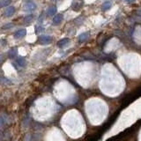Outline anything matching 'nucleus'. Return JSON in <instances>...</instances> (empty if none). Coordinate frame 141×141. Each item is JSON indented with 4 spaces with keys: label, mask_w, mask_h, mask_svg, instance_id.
I'll return each instance as SVG.
<instances>
[{
    "label": "nucleus",
    "mask_w": 141,
    "mask_h": 141,
    "mask_svg": "<svg viewBox=\"0 0 141 141\" xmlns=\"http://www.w3.org/2000/svg\"><path fill=\"white\" fill-rule=\"evenodd\" d=\"M84 6V1L83 0H74L72 4V9L75 12H79Z\"/></svg>",
    "instance_id": "obj_1"
},
{
    "label": "nucleus",
    "mask_w": 141,
    "mask_h": 141,
    "mask_svg": "<svg viewBox=\"0 0 141 141\" xmlns=\"http://www.w3.org/2000/svg\"><path fill=\"white\" fill-rule=\"evenodd\" d=\"M38 40L41 44H49L52 42V37L49 35H41Z\"/></svg>",
    "instance_id": "obj_2"
},
{
    "label": "nucleus",
    "mask_w": 141,
    "mask_h": 141,
    "mask_svg": "<svg viewBox=\"0 0 141 141\" xmlns=\"http://www.w3.org/2000/svg\"><path fill=\"white\" fill-rule=\"evenodd\" d=\"M26 34H27V30L25 28H21V29L17 30V31L14 33L13 37L15 39H21L26 36Z\"/></svg>",
    "instance_id": "obj_3"
},
{
    "label": "nucleus",
    "mask_w": 141,
    "mask_h": 141,
    "mask_svg": "<svg viewBox=\"0 0 141 141\" xmlns=\"http://www.w3.org/2000/svg\"><path fill=\"white\" fill-rule=\"evenodd\" d=\"M35 9H36V4L32 1H28L26 4H25V10L28 12H34Z\"/></svg>",
    "instance_id": "obj_4"
},
{
    "label": "nucleus",
    "mask_w": 141,
    "mask_h": 141,
    "mask_svg": "<svg viewBox=\"0 0 141 141\" xmlns=\"http://www.w3.org/2000/svg\"><path fill=\"white\" fill-rule=\"evenodd\" d=\"M63 19H64V16H63V14L58 13V14L55 15V17L53 18L52 24L54 25V26H57V25H59L63 21Z\"/></svg>",
    "instance_id": "obj_5"
},
{
    "label": "nucleus",
    "mask_w": 141,
    "mask_h": 141,
    "mask_svg": "<svg viewBox=\"0 0 141 141\" xmlns=\"http://www.w3.org/2000/svg\"><path fill=\"white\" fill-rule=\"evenodd\" d=\"M15 12V7L14 6H8L6 10L4 11V14L6 17H12Z\"/></svg>",
    "instance_id": "obj_6"
},
{
    "label": "nucleus",
    "mask_w": 141,
    "mask_h": 141,
    "mask_svg": "<svg viewBox=\"0 0 141 141\" xmlns=\"http://www.w3.org/2000/svg\"><path fill=\"white\" fill-rule=\"evenodd\" d=\"M70 43V39L69 38H63L60 41L57 42V46L59 48H64L65 46H67L68 44Z\"/></svg>",
    "instance_id": "obj_7"
},
{
    "label": "nucleus",
    "mask_w": 141,
    "mask_h": 141,
    "mask_svg": "<svg viewBox=\"0 0 141 141\" xmlns=\"http://www.w3.org/2000/svg\"><path fill=\"white\" fill-rule=\"evenodd\" d=\"M18 54V49L17 48H12L8 51L7 55H8V57L9 58H14L15 57L17 56Z\"/></svg>",
    "instance_id": "obj_8"
},
{
    "label": "nucleus",
    "mask_w": 141,
    "mask_h": 141,
    "mask_svg": "<svg viewBox=\"0 0 141 141\" xmlns=\"http://www.w3.org/2000/svg\"><path fill=\"white\" fill-rule=\"evenodd\" d=\"M16 63L18 64V65L21 67H24L25 65L27 64V61H26V58L24 57H18L17 60H16Z\"/></svg>",
    "instance_id": "obj_9"
},
{
    "label": "nucleus",
    "mask_w": 141,
    "mask_h": 141,
    "mask_svg": "<svg viewBox=\"0 0 141 141\" xmlns=\"http://www.w3.org/2000/svg\"><path fill=\"white\" fill-rule=\"evenodd\" d=\"M88 37H89V33H87V32L82 33V34H79V42H84L88 39Z\"/></svg>",
    "instance_id": "obj_10"
},
{
    "label": "nucleus",
    "mask_w": 141,
    "mask_h": 141,
    "mask_svg": "<svg viewBox=\"0 0 141 141\" xmlns=\"http://www.w3.org/2000/svg\"><path fill=\"white\" fill-rule=\"evenodd\" d=\"M57 7L56 6H51L49 7V10L47 12V14L49 17H51V16H54V15H57Z\"/></svg>",
    "instance_id": "obj_11"
},
{
    "label": "nucleus",
    "mask_w": 141,
    "mask_h": 141,
    "mask_svg": "<svg viewBox=\"0 0 141 141\" xmlns=\"http://www.w3.org/2000/svg\"><path fill=\"white\" fill-rule=\"evenodd\" d=\"M112 6V4L110 1H106L104 2V3L102 4V10L103 11H107V10H109L110 8H111Z\"/></svg>",
    "instance_id": "obj_12"
},
{
    "label": "nucleus",
    "mask_w": 141,
    "mask_h": 141,
    "mask_svg": "<svg viewBox=\"0 0 141 141\" xmlns=\"http://www.w3.org/2000/svg\"><path fill=\"white\" fill-rule=\"evenodd\" d=\"M34 14H28V15H27L26 17L24 18V22L25 23H27V24H28V23H31V22L33 21V19H34Z\"/></svg>",
    "instance_id": "obj_13"
},
{
    "label": "nucleus",
    "mask_w": 141,
    "mask_h": 141,
    "mask_svg": "<svg viewBox=\"0 0 141 141\" xmlns=\"http://www.w3.org/2000/svg\"><path fill=\"white\" fill-rule=\"evenodd\" d=\"M0 84L2 85H11L12 84V81L10 80L9 79H6L4 77H0Z\"/></svg>",
    "instance_id": "obj_14"
},
{
    "label": "nucleus",
    "mask_w": 141,
    "mask_h": 141,
    "mask_svg": "<svg viewBox=\"0 0 141 141\" xmlns=\"http://www.w3.org/2000/svg\"><path fill=\"white\" fill-rule=\"evenodd\" d=\"M11 2H12L11 0H0V8L8 6L11 4Z\"/></svg>",
    "instance_id": "obj_15"
},
{
    "label": "nucleus",
    "mask_w": 141,
    "mask_h": 141,
    "mask_svg": "<svg viewBox=\"0 0 141 141\" xmlns=\"http://www.w3.org/2000/svg\"><path fill=\"white\" fill-rule=\"evenodd\" d=\"M12 27H13V24H12V23H8V24H6L4 26L2 27V29H3V30L10 29V28H12Z\"/></svg>",
    "instance_id": "obj_16"
},
{
    "label": "nucleus",
    "mask_w": 141,
    "mask_h": 141,
    "mask_svg": "<svg viewBox=\"0 0 141 141\" xmlns=\"http://www.w3.org/2000/svg\"><path fill=\"white\" fill-rule=\"evenodd\" d=\"M43 31H44V28L42 27H35V33H37V34H39V33H41V32H43Z\"/></svg>",
    "instance_id": "obj_17"
},
{
    "label": "nucleus",
    "mask_w": 141,
    "mask_h": 141,
    "mask_svg": "<svg viewBox=\"0 0 141 141\" xmlns=\"http://www.w3.org/2000/svg\"><path fill=\"white\" fill-rule=\"evenodd\" d=\"M42 21H43V13H42L41 15H40L39 19H38V21L40 22V23H42Z\"/></svg>",
    "instance_id": "obj_18"
},
{
    "label": "nucleus",
    "mask_w": 141,
    "mask_h": 141,
    "mask_svg": "<svg viewBox=\"0 0 141 141\" xmlns=\"http://www.w3.org/2000/svg\"><path fill=\"white\" fill-rule=\"evenodd\" d=\"M26 141H33V140H32V138H31V137H30L29 135H27V138H26Z\"/></svg>",
    "instance_id": "obj_19"
},
{
    "label": "nucleus",
    "mask_w": 141,
    "mask_h": 141,
    "mask_svg": "<svg viewBox=\"0 0 141 141\" xmlns=\"http://www.w3.org/2000/svg\"><path fill=\"white\" fill-rule=\"evenodd\" d=\"M4 61V57H3V55H0V64H1L2 62Z\"/></svg>",
    "instance_id": "obj_20"
},
{
    "label": "nucleus",
    "mask_w": 141,
    "mask_h": 141,
    "mask_svg": "<svg viewBox=\"0 0 141 141\" xmlns=\"http://www.w3.org/2000/svg\"><path fill=\"white\" fill-rule=\"evenodd\" d=\"M134 1H135V0H126L127 3H133Z\"/></svg>",
    "instance_id": "obj_21"
},
{
    "label": "nucleus",
    "mask_w": 141,
    "mask_h": 141,
    "mask_svg": "<svg viewBox=\"0 0 141 141\" xmlns=\"http://www.w3.org/2000/svg\"><path fill=\"white\" fill-rule=\"evenodd\" d=\"M0 43H1V40H0Z\"/></svg>",
    "instance_id": "obj_22"
}]
</instances>
